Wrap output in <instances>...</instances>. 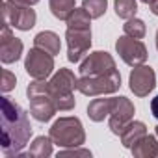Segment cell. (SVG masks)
Segmentation results:
<instances>
[{
	"label": "cell",
	"mask_w": 158,
	"mask_h": 158,
	"mask_svg": "<svg viewBox=\"0 0 158 158\" xmlns=\"http://www.w3.org/2000/svg\"><path fill=\"white\" fill-rule=\"evenodd\" d=\"M0 117H2V152L8 158L21 156L32 136L28 114L10 97H2V115Z\"/></svg>",
	"instance_id": "obj_1"
},
{
	"label": "cell",
	"mask_w": 158,
	"mask_h": 158,
	"mask_svg": "<svg viewBox=\"0 0 158 158\" xmlns=\"http://www.w3.org/2000/svg\"><path fill=\"white\" fill-rule=\"evenodd\" d=\"M28 93V101H30V112L34 115V119H37L39 123H47L54 117V114L58 112V106L48 91V82L45 80H35L28 86L26 89Z\"/></svg>",
	"instance_id": "obj_2"
},
{
	"label": "cell",
	"mask_w": 158,
	"mask_h": 158,
	"mask_svg": "<svg viewBox=\"0 0 158 158\" xmlns=\"http://www.w3.org/2000/svg\"><path fill=\"white\" fill-rule=\"evenodd\" d=\"M50 138L58 147H80L86 141V132L78 117H60L50 127Z\"/></svg>",
	"instance_id": "obj_3"
},
{
	"label": "cell",
	"mask_w": 158,
	"mask_h": 158,
	"mask_svg": "<svg viewBox=\"0 0 158 158\" xmlns=\"http://www.w3.org/2000/svg\"><path fill=\"white\" fill-rule=\"evenodd\" d=\"M76 78L69 69H60L48 82V91L58 106V110L67 112L74 108V95L73 89L76 88Z\"/></svg>",
	"instance_id": "obj_4"
},
{
	"label": "cell",
	"mask_w": 158,
	"mask_h": 158,
	"mask_svg": "<svg viewBox=\"0 0 158 158\" xmlns=\"http://www.w3.org/2000/svg\"><path fill=\"white\" fill-rule=\"evenodd\" d=\"M119 86H121L119 71L114 74H104V76H80L76 82V89L88 97H101V95L115 93Z\"/></svg>",
	"instance_id": "obj_5"
},
{
	"label": "cell",
	"mask_w": 158,
	"mask_h": 158,
	"mask_svg": "<svg viewBox=\"0 0 158 158\" xmlns=\"http://www.w3.org/2000/svg\"><path fill=\"white\" fill-rule=\"evenodd\" d=\"M24 69L34 80H47L54 71V56L39 47H34L26 54Z\"/></svg>",
	"instance_id": "obj_6"
},
{
	"label": "cell",
	"mask_w": 158,
	"mask_h": 158,
	"mask_svg": "<svg viewBox=\"0 0 158 158\" xmlns=\"http://www.w3.org/2000/svg\"><path fill=\"white\" fill-rule=\"evenodd\" d=\"M67 60L76 63L91 47V28H67Z\"/></svg>",
	"instance_id": "obj_7"
},
{
	"label": "cell",
	"mask_w": 158,
	"mask_h": 158,
	"mask_svg": "<svg viewBox=\"0 0 158 158\" xmlns=\"http://www.w3.org/2000/svg\"><path fill=\"white\" fill-rule=\"evenodd\" d=\"M115 50L121 56V60L127 65H130V67L143 65L145 60H147V48H145V45L139 39L130 37V35H121L117 39V43H115Z\"/></svg>",
	"instance_id": "obj_8"
},
{
	"label": "cell",
	"mask_w": 158,
	"mask_h": 158,
	"mask_svg": "<svg viewBox=\"0 0 158 158\" xmlns=\"http://www.w3.org/2000/svg\"><path fill=\"white\" fill-rule=\"evenodd\" d=\"M117 73L115 61L108 52L97 50L80 63V76H104Z\"/></svg>",
	"instance_id": "obj_9"
},
{
	"label": "cell",
	"mask_w": 158,
	"mask_h": 158,
	"mask_svg": "<svg viewBox=\"0 0 158 158\" xmlns=\"http://www.w3.org/2000/svg\"><path fill=\"white\" fill-rule=\"evenodd\" d=\"M2 15H4V23H8L17 30H30L35 24V11L32 10V6H15L4 2Z\"/></svg>",
	"instance_id": "obj_10"
},
{
	"label": "cell",
	"mask_w": 158,
	"mask_h": 158,
	"mask_svg": "<svg viewBox=\"0 0 158 158\" xmlns=\"http://www.w3.org/2000/svg\"><path fill=\"white\" fill-rule=\"evenodd\" d=\"M128 84L136 97H147L156 86V74L151 67L138 65L132 69V73L128 76Z\"/></svg>",
	"instance_id": "obj_11"
},
{
	"label": "cell",
	"mask_w": 158,
	"mask_h": 158,
	"mask_svg": "<svg viewBox=\"0 0 158 158\" xmlns=\"http://www.w3.org/2000/svg\"><path fill=\"white\" fill-rule=\"evenodd\" d=\"M132 115H134V104L127 97H115V102L110 114V130L121 136L123 128L132 121Z\"/></svg>",
	"instance_id": "obj_12"
},
{
	"label": "cell",
	"mask_w": 158,
	"mask_h": 158,
	"mask_svg": "<svg viewBox=\"0 0 158 158\" xmlns=\"http://www.w3.org/2000/svg\"><path fill=\"white\" fill-rule=\"evenodd\" d=\"M23 54V41L11 34V26L8 23L2 24L0 34V60L2 63H13Z\"/></svg>",
	"instance_id": "obj_13"
},
{
	"label": "cell",
	"mask_w": 158,
	"mask_h": 158,
	"mask_svg": "<svg viewBox=\"0 0 158 158\" xmlns=\"http://www.w3.org/2000/svg\"><path fill=\"white\" fill-rule=\"evenodd\" d=\"M114 102H115V97H112V99H104V97L93 99V101L89 102V106H88V115H89V119H93L95 123L104 121V117H108V115L112 114Z\"/></svg>",
	"instance_id": "obj_14"
},
{
	"label": "cell",
	"mask_w": 158,
	"mask_h": 158,
	"mask_svg": "<svg viewBox=\"0 0 158 158\" xmlns=\"http://www.w3.org/2000/svg\"><path fill=\"white\" fill-rule=\"evenodd\" d=\"M145 134H147V127H145L141 121H130V123L123 128V132H121V143H123L125 147L132 149V145H134L138 139H141Z\"/></svg>",
	"instance_id": "obj_15"
},
{
	"label": "cell",
	"mask_w": 158,
	"mask_h": 158,
	"mask_svg": "<svg viewBox=\"0 0 158 158\" xmlns=\"http://www.w3.org/2000/svg\"><path fill=\"white\" fill-rule=\"evenodd\" d=\"M132 154L139 156V158H152L158 156V141L154 136H143L141 139H138L132 145Z\"/></svg>",
	"instance_id": "obj_16"
},
{
	"label": "cell",
	"mask_w": 158,
	"mask_h": 158,
	"mask_svg": "<svg viewBox=\"0 0 158 158\" xmlns=\"http://www.w3.org/2000/svg\"><path fill=\"white\" fill-rule=\"evenodd\" d=\"M34 47H39V48L50 52L52 56H56V54H60L61 41H60V37L54 32H39L34 37Z\"/></svg>",
	"instance_id": "obj_17"
},
{
	"label": "cell",
	"mask_w": 158,
	"mask_h": 158,
	"mask_svg": "<svg viewBox=\"0 0 158 158\" xmlns=\"http://www.w3.org/2000/svg\"><path fill=\"white\" fill-rule=\"evenodd\" d=\"M48 6L56 19L67 21L71 13L76 10V0H48Z\"/></svg>",
	"instance_id": "obj_18"
},
{
	"label": "cell",
	"mask_w": 158,
	"mask_h": 158,
	"mask_svg": "<svg viewBox=\"0 0 158 158\" xmlns=\"http://www.w3.org/2000/svg\"><path fill=\"white\" fill-rule=\"evenodd\" d=\"M52 138H45V136H39L34 139V143L30 145V151H28V156H35V158H45V156H50L52 154Z\"/></svg>",
	"instance_id": "obj_19"
},
{
	"label": "cell",
	"mask_w": 158,
	"mask_h": 158,
	"mask_svg": "<svg viewBox=\"0 0 158 158\" xmlns=\"http://www.w3.org/2000/svg\"><path fill=\"white\" fill-rule=\"evenodd\" d=\"M89 24H91V15L84 8L74 10L67 19V28H89Z\"/></svg>",
	"instance_id": "obj_20"
},
{
	"label": "cell",
	"mask_w": 158,
	"mask_h": 158,
	"mask_svg": "<svg viewBox=\"0 0 158 158\" xmlns=\"http://www.w3.org/2000/svg\"><path fill=\"white\" fill-rule=\"evenodd\" d=\"M114 8H115L117 17L127 19V21L132 19V17H136V11H138L136 0H115V2H114Z\"/></svg>",
	"instance_id": "obj_21"
},
{
	"label": "cell",
	"mask_w": 158,
	"mask_h": 158,
	"mask_svg": "<svg viewBox=\"0 0 158 158\" xmlns=\"http://www.w3.org/2000/svg\"><path fill=\"white\" fill-rule=\"evenodd\" d=\"M123 32L125 35H130V37H136V39H141L145 35V23L141 19H128L125 24H123Z\"/></svg>",
	"instance_id": "obj_22"
},
{
	"label": "cell",
	"mask_w": 158,
	"mask_h": 158,
	"mask_svg": "<svg viewBox=\"0 0 158 158\" xmlns=\"http://www.w3.org/2000/svg\"><path fill=\"white\" fill-rule=\"evenodd\" d=\"M108 2L106 0H82V8L91 15V19H99L104 15Z\"/></svg>",
	"instance_id": "obj_23"
},
{
	"label": "cell",
	"mask_w": 158,
	"mask_h": 158,
	"mask_svg": "<svg viewBox=\"0 0 158 158\" xmlns=\"http://www.w3.org/2000/svg\"><path fill=\"white\" fill-rule=\"evenodd\" d=\"M15 84H17V78H15V74H13L11 71L4 69V71H2V82H0V88H2V91H4V93L11 91V89L15 88Z\"/></svg>",
	"instance_id": "obj_24"
},
{
	"label": "cell",
	"mask_w": 158,
	"mask_h": 158,
	"mask_svg": "<svg viewBox=\"0 0 158 158\" xmlns=\"http://www.w3.org/2000/svg\"><path fill=\"white\" fill-rule=\"evenodd\" d=\"M91 156V152L89 151H86V149H67V151H60L58 152V156Z\"/></svg>",
	"instance_id": "obj_25"
},
{
	"label": "cell",
	"mask_w": 158,
	"mask_h": 158,
	"mask_svg": "<svg viewBox=\"0 0 158 158\" xmlns=\"http://www.w3.org/2000/svg\"><path fill=\"white\" fill-rule=\"evenodd\" d=\"M6 2L15 4V6H34V4L39 2V0H6Z\"/></svg>",
	"instance_id": "obj_26"
},
{
	"label": "cell",
	"mask_w": 158,
	"mask_h": 158,
	"mask_svg": "<svg viewBox=\"0 0 158 158\" xmlns=\"http://www.w3.org/2000/svg\"><path fill=\"white\" fill-rule=\"evenodd\" d=\"M151 112H152V115L158 119V95L151 101Z\"/></svg>",
	"instance_id": "obj_27"
},
{
	"label": "cell",
	"mask_w": 158,
	"mask_h": 158,
	"mask_svg": "<svg viewBox=\"0 0 158 158\" xmlns=\"http://www.w3.org/2000/svg\"><path fill=\"white\" fill-rule=\"evenodd\" d=\"M149 6H151V11H152V15H158V0H152V2H151Z\"/></svg>",
	"instance_id": "obj_28"
},
{
	"label": "cell",
	"mask_w": 158,
	"mask_h": 158,
	"mask_svg": "<svg viewBox=\"0 0 158 158\" xmlns=\"http://www.w3.org/2000/svg\"><path fill=\"white\" fill-rule=\"evenodd\" d=\"M141 2H143V4H151V2H152V0H141Z\"/></svg>",
	"instance_id": "obj_29"
},
{
	"label": "cell",
	"mask_w": 158,
	"mask_h": 158,
	"mask_svg": "<svg viewBox=\"0 0 158 158\" xmlns=\"http://www.w3.org/2000/svg\"><path fill=\"white\" fill-rule=\"evenodd\" d=\"M156 48H158V32H156Z\"/></svg>",
	"instance_id": "obj_30"
},
{
	"label": "cell",
	"mask_w": 158,
	"mask_h": 158,
	"mask_svg": "<svg viewBox=\"0 0 158 158\" xmlns=\"http://www.w3.org/2000/svg\"><path fill=\"white\" fill-rule=\"evenodd\" d=\"M156 136H158V127H156Z\"/></svg>",
	"instance_id": "obj_31"
}]
</instances>
